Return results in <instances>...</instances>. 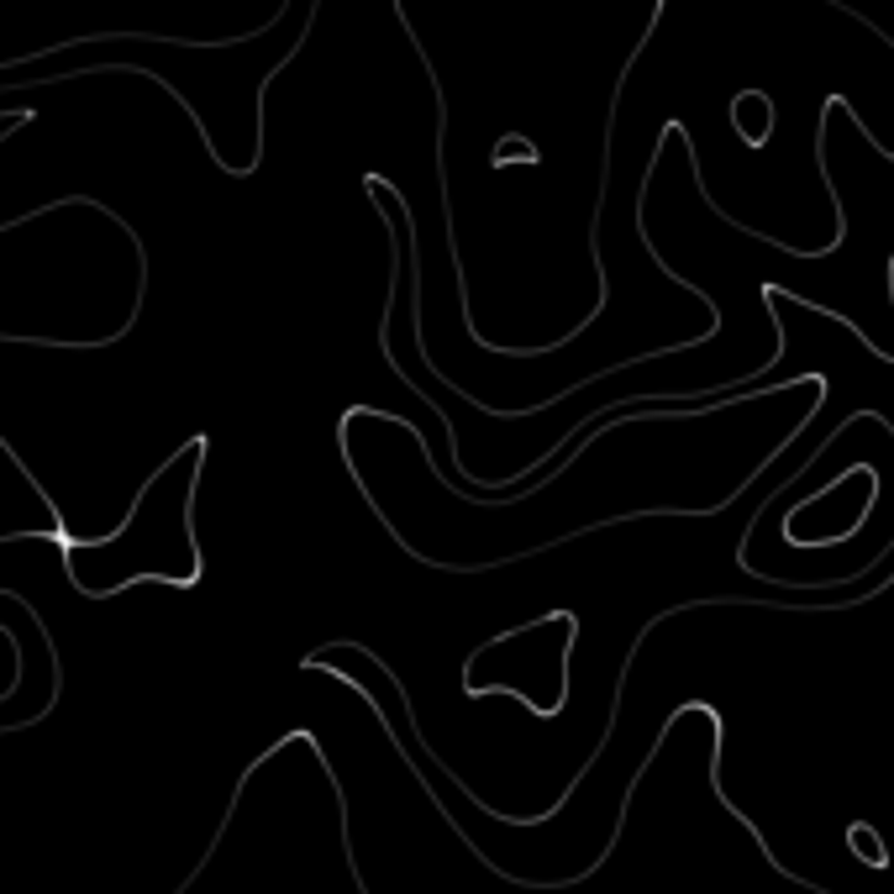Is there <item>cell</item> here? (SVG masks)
Masks as SVG:
<instances>
[{
    "label": "cell",
    "instance_id": "obj_2",
    "mask_svg": "<svg viewBox=\"0 0 894 894\" xmlns=\"http://www.w3.org/2000/svg\"><path fill=\"white\" fill-rule=\"evenodd\" d=\"M511 158H521V164H537L542 153H537V148H532V142H526V138H516V142H511V138H500V142H495V158H489V164H495V169H506Z\"/></svg>",
    "mask_w": 894,
    "mask_h": 894
},
{
    "label": "cell",
    "instance_id": "obj_1",
    "mask_svg": "<svg viewBox=\"0 0 894 894\" xmlns=\"http://www.w3.org/2000/svg\"><path fill=\"white\" fill-rule=\"evenodd\" d=\"M847 842H853V853H858V858H868L873 868H890V853H884V842H879V831H873V826L853 821V826H847Z\"/></svg>",
    "mask_w": 894,
    "mask_h": 894
}]
</instances>
